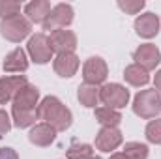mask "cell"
Here are the masks:
<instances>
[{"instance_id":"14","label":"cell","mask_w":161,"mask_h":159,"mask_svg":"<svg viewBox=\"0 0 161 159\" xmlns=\"http://www.w3.org/2000/svg\"><path fill=\"white\" fill-rule=\"evenodd\" d=\"M25 84H26V80L23 77H4V79H0V103H6L11 97H15V94Z\"/></svg>"},{"instance_id":"5","label":"cell","mask_w":161,"mask_h":159,"mask_svg":"<svg viewBox=\"0 0 161 159\" xmlns=\"http://www.w3.org/2000/svg\"><path fill=\"white\" fill-rule=\"evenodd\" d=\"M73 21V9H71V6H68V4H58V6H54L53 9H51V13L47 15V19H45V23H43V26H45V30H60V28H64L66 25H69Z\"/></svg>"},{"instance_id":"4","label":"cell","mask_w":161,"mask_h":159,"mask_svg":"<svg viewBox=\"0 0 161 159\" xmlns=\"http://www.w3.org/2000/svg\"><path fill=\"white\" fill-rule=\"evenodd\" d=\"M99 99L109 109H120V107H125L129 99V92L120 84H105L99 90Z\"/></svg>"},{"instance_id":"20","label":"cell","mask_w":161,"mask_h":159,"mask_svg":"<svg viewBox=\"0 0 161 159\" xmlns=\"http://www.w3.org/2000/svg\"><path fill=\"white\" fill-rule=\"evenodd\" d=\"M99 99V92L96 86H90V84H84L79 88V101L84 107H94Z\"/></svg>"},{"instance_id":"3","label":"cell","mask_w":161,"mask_h":159,"mask_svg":"<svg viewBox=\"0 0 161 159\" xmlns=\"http://www.w3.org/2000/svg\"><path fill=\"white\" fill-rule=\"evenodd\" d=\"M0 32H2V36H4L6 40L21 41L23 38L28 36V32H30V23H28L26 19H23L21 15H17V17H11V19L2 21Z\"/></svg>"},{"instance_id":"11","label":"cell","mask_w":161,"mask_h":159,"mask_svg":"<svg viewBox=\"0 0 161 159\" xmlns=\"http://www.w3.org/2000/svg\"><path fill=\"white\" fill-rule=\"evenodd\" d=\"M120 142H122V135L116 127H103V129L99 131L97 139H96V146H97L99 150H103V152L114 150Z\"/></svg>"},{"instance_id":"17","label":"cell","mask_w":161,"mask_h":159,"mask_svg":"<svg viewBox=\"0 0 161 159\" xmlns=\"http://www.w3.org/2000/svg\"><path fill=\"white\" fill-rule=\"evenodd\" d=\"M54 127H51L49 123H40L30 131V140L38 146H47L54 140Z\"/></svg>"},{"instance_id":"10","label":"cell","mask_w":161,"mask_h":159,"mask_svg":"<svg viewBox=\"0 0 161 159\" xmlns=\"http://www.w3.org/2000/svg\"><path fill=\"white\" fill-rule=\"evenodd\" d=\"M107 77V66L101 58H90L84 64V80L86 84H99Z\"/></svg>"},{"instance_id":"16","label":"cell","mask_w":161,"mask_h":159,"mask_svg":"<svg viewBox=\"0 0 161 159\" xmlns=\"http://www.w3.org/2000/svg\"><path fill=\"white\" fill-rule=\"evenodd\" d=\"M26 15L30 21L34 23H45L47 15L51 13V4L45 2V0H36V2H30L26 8H25Z\"/></svg>"},{"instance_id":"19","label":"cell","mask_w":161,"mask_h":159,"mask_svg":"<svg viewBox=\"0 0 161 159\" xmlns=\"http://www.w3.org/2000/svg\"><path fill=\"white\" fill-rule=\"evenodd\" d=\"M125 80L129 82V84H133V86H141V84H146L150 77H148V73H146V69H142L141 66H129L127 69H125Z\"/></svg>"},{"instance_id":"6","label":"cell","mask_w":161,"mask_h":159,"mask_svg":"<svg viewBox=\"0 0 161 159\" xmlns=\"http://www.w3.org/2000/svg\"><path fill=\"white\" fill-rule=\"evenodd\" d=\"M28 51L34 58V62L38 64H45L51 60V54H53V49L49 45V38L45 34H36L32 36L28 41Z\"/></svg>"},{"instance_id":"26","label":"cell","mask_w":161,"mask_h":159,"mask_svg":"<svg viewBox=\"0 0 161 159\" xmlns=\"http://www.w3.org/2000/svg\"><path fill=\"white\" fill-rule=\"evenodd\" d=\"M118 6L122 9L129 11V13H137V11H141L144 8V2L142 0H139V2H118Z\"/></svg>"},{"instance_id":"1","label":"cell","mask_w":161,"mask_h":159,"mask_svg":"<svg viewBox=\"0 0 161 159\" xmlns=\"http://www.w3.org/2000/svg\"><path fill=\"white\" fill-rule=\"evenodd\" d=\"M38 116L54 129H66L71 123V112L56 97H45L41 101L38 107Z\"/></svg>"},{"instance_id":"7","label":"cell","mask_w":161,"mask_h":159,"mask_svg":"<svg viewBox=\"0 0 161 159\" xmlns=\"http://www.w3.org/2000/svg\"><path fill=\"white\" fill-rule=\"evenodd\" d=\"M75 34L73 32H69V30H64V28H60V30H54L51 36H49V45H51V49L53 51H58V54H62V52H71L73 49H75Z\"/></svg>"},{"instance_id":"2","label":"cell","mask_w":161,"mask_h":159,"mask_svg":"<svg viewBox=\"0 0 161 159\" xmlns=\"http://www.w3.org/2000/svg\"><path fill=\"white\" fill-rule=\"evenodd\" d=\"M133 111L142 118H154L161 111L159 94L156 90H144V92L137 94L135 103H133Z\"/></svg>"},{"instance_id":"24","label":"cell","mask_w":161,"mask_h":159,"mask_svg":"<svg viewBox=\"0 0 161 159\" xmlns=\"http://www.w3.org/2000/svg\"><path fill=\"white\" fill-rule=\"evenodd\" d=\"M21 11V4L19 2H0V17L6 21V19H11V17H17Z\"/></svg>"},{"instance_id":"15","label":"cell","mask_w":161,"mask_h":159,"mask_svg":"<svg viewBox=\"0 0 161 159\" xmlns=\"http://www.w3.org/2000/svg\"><path fill=\"white\" fill-rule=\"evenodd\" d=\"M26 68H28V62H26V54H25L23 49L11 51V52L8 54V58L4 60V69H6V71L15 73V71H25Z\"/></svg>"},{"instance_id":"31","label":"cell","mask_w":161,"mask_h":159,"mask_svg":"<svg viewBox=\"0 0 161 159\" xmlns=\"http://www.w3.org/2000/svg\"><path fill=\"white\" fill-rule=\"evenodd\" d=\"M90 159H99V157H90Z\"/></svg>"},{"instance_id":"22","label":"cell","mask_w":161,"mask_h":159,"mask_svg":"<svg viewBox=\"0 0 161 159\" xmlns=\"http://www.w3.org/2000/svg\"><path fill=\"white\" fill-rule=\"evenodd\" d=\"M124 156L127 159H146L148 157V148L139 142H129L124 148Z\"/></svg>"},{"instance_id":"30","label":"cell","mask_w":161,"mask_h":159,"mask_svg":"<svg viewBox=\"0 0 161 159\" xmlns=\"http://www.w3.org/2000/svg\"><path fill=\"white\" fill-rule=\"evenodd\" d=\"M111 159H127V157H125L124 154H114V156H113Z\"/></svg>"},{"instance_id":"23","label":"cell","mask_w":161,"mask_h":159,"mask_svg":"<svg viewBox=\"0 0 161 159\" xmlns=\"http://www.w3.org/2000/svg\"><path fill=\"white\" fill-rule=\"evenodd\" d=\"M68 157L69 159H90L92 157V148L88 144H73L68 150Z\"/></svg>"},{"instance_id":"29","label":"cell","mask_w":161,"mask_h":159,"mask_svg":"<svg viewBox=\"0 0 161 159\" xmlns=\"http://www.w3.org/2000/svg\"><path fill=\"white\" fill-rule=\"evenodd\" d=\"M156 88H159L161 90V71L156 75Z\"/></svg>"},{"instance_id":"28","label":"cell","mask_w":161,"mask_h":159,"mask_svg":"<svg viewBox=\"0 0 161 159\" xmlns=\"http://www.w3.org/2000/svg\"><path fill=\"white\" fill-rule=\"evenodd\" d=\"M0 159H19L11 148H0Z\"/></svg>"},{"instance_id":"13","label":"cell","mask_w":161,"mask_h":159,"mask_svg":"<svg viewBox=\"0 0 161 159\" xmlns=\"http://www.w3.org/2000/svg\"><path fill=\"white\" fill-rule=\"evenodd\" d=\"M135 28H137V34L142 36V38H152L158 34L159 30V19L158 15L154 13H144L141 15L137 21H135Z\"/></svg>"},{"instance_id":"9","label":"cell","mask_w":161,"mask_h":159,"mask_svg":"<svg viewBox=\"0 0 161 159\" xmlns=\"http://www.w3.org/2000/svg\"><path fill=\"white\" fill-rule=\"evenodd\" d=\"M38 88L25 84L13 97V109H21V111H36V103H38Z\"/></svg>"},{"instance_id":"8","label":"cell","mask_w":161,"mask_h":159,"mask_svg":"<svg viewBox=\"0 0 161 159\" xmlns=\"http://www.w3.org/2000/svg\"><path fill=\"white\" fill-rule=\"evenodd\" d=\"M133 58L137 60V66H141L142 69L148 71V69H154V68L159 64V51H158L156 45L146 43V45H141V47L135 51Z\"/></svg>"},{"instance_id":"25","label":"cell","mask_w":161,"mask_h":159,"mask_svg":"<svg viewBox=\"0 0 161 159\" xmlns=\"http://www.w3.org/2000/svg\"><path fill=\"white\" fill-rule=\"evenodd\" d=\"M146 137L150 142H156V144H161V120H154L148 123L146 127Z\"/></svg>"},{"instance_id":"21","label":"cell","mask_w":161,"mask_h":159,"mask_svg":"<svg viewBox=\"0 0 161 159\" xmlns=\"http://www.w3.org/2000/svg\"><path fill=\"white\" fill-rule=\"evenodd\" d=\"M38 118V111H21V109H13V120L17 127H26L30 123H34Z\"/></svg>"},{"instance_id":"27","label":"cell","mask_w":161,"mask_h":159,"mask_svg":"<svg viewBox=\"0 0 161 159\" xmlns=\"http://www.w3.org/2000/svg\"><path fill=\"white\" fill-rule=\"evenodd\" d=\"M9 118H8V114L4 112V111H0V137H4L8 131H9Z\"/></svg>"},{"instance_id":"12","label":"cell","mask_w":161,"mask_h":159,"mask_svg":"<svg viewBox=\"0 0 161 159\" xmlns=\"http://www.w3.org/2000/svg\"><path fill=\"white\" fill-rule=\"evenodd\" d=\"M79 68V60L73 52H62L54 60V71L60 77H71Z\"/></svg>"},{"instance_id":"18","label":"cell","mask_w":161,"mask_h":159,"mask_svg":"<svg viewBox=\"0 0 161 159\" xmlns=\"http://www.w3.org/2000/svg\"><path fill=\"white\" fill-rule=\"evenodd\" d=\"M96 118L99 123H103L105 127H116L118 123H120V112L118 111H114V109H109V107H101V109H97L96 111Z\"/></svg>"}]
</instances>
